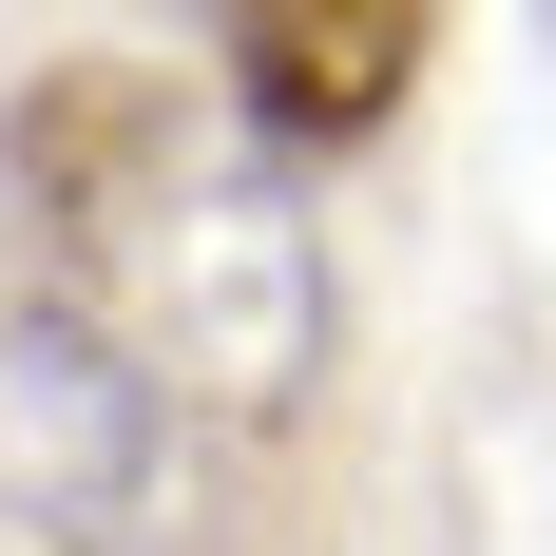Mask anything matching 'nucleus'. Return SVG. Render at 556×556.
Masks as SVG:
<instances>
[{"label":"nucleus","mask_w":556,"mask_h":556,"mask_svg":"<svg viewBox=\"0 0 556 556\" xmlns=\"http://www.w3.org/2000/svg\"><path fill=\"white\" fill-rule=\"evenodd\" d=\"M538 39H556V0H538Z\"/></svg>","instance_id":"4"},{"label":"nucleus","mask_w":556,"mask_h":556,"mask_svg":"<svg viewBox=\"0 0 556 556\" xmlns=\"http://www.w3.org/2000/svg\"><path fill=\"white\" fill-rule=\"evenodd\" d=\"M0 192H20L58 327H97L154 403L288 422L327 384V230L288 212V154L250 115L173 97L154 58H58L0 115Z\"/></svg>","instance_id":"1"},{"label":"nucleus","mask_w":556,"mask_h":556,"mask_svg":"<svg viewBox=\"0 0 556 556\" xmlns=\"http://www.w3.org/2000/svg\"><path fill=\"white\" fill-rule=\"evenodd\" d=\"M154 422L173 403L115 365L97 327L20 307L0 327V556H115L154 500Z\"/></svg>","instance_id":"2"},{"label":"nucleus","mask_w":556,"mask_h":556,"mask_svg":"<svg viewBox=\"0 0 556 556\" xmlns=\"http://www.w3.org/2000/svg\"><path fill=\"white\" fill-rule=\"evenodd\" d=\"M212 39H230V115L269 154H345L442 58V0H212Z\"/></svg>","instance_id":"3"}]
</instances>
